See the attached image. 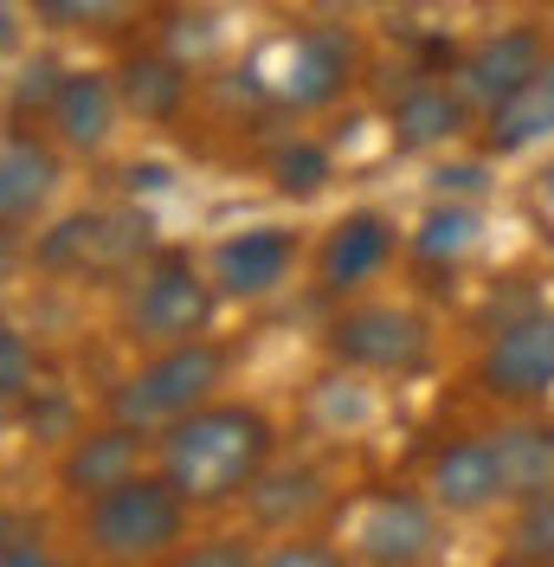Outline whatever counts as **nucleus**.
I'll return each mask as SVG.
<instances>
[{
	"mask_svg": "<svg viewBox=\"0 0 554 567\" xmlns=\"http://www.w3.org/2000/svg\"><path fill=\"white\" fill-rule=\"evenodd\" d=\"M322 349L342 368L381 374V381H413L432 361V329L407 303H342L322 329Z\"/></svg>",
	"mask_w": 554,
	"mask_h": 567,
	"instance_id": "423d86ee",
	"label": "nucleus"
},
{
	"mask_svg": "<svg viewBox=\"0 0 554 567\" xmlns=\"http://www.w3.org/2000/svg\"><path fill=\"white\" fill-rule=\"evenodd\" d=\"M187 516H194V503L162 471H136L116 491L84 503L78 535L104 567H162L187 542Z\"/></svg>",
	"mask_w": 554,
	"mask_h": 567,
	"instance_id": "f03ea898",
	"label": "nucleus"
},
{
	"mask_svg": "<svg viewBox=\"0 0 554 567\" xmlns=\"http://www.w3.org/2000/svg\"><path fill=\"white\" fill-rule=\"evenodd\" d=\"M265 181L277 194H290V200H310V194H322L336 181V148L316 136H284L265 148Z\"/></svg>",
	"mask_w": 554,
	"mask_h": 567,
	"instance_id": "4be33fe9",
	"label": "nucleus"
},
{
	"mask_svg": "<svg viewBox=\"0 0 554 567\" xmlns=\"http://www.w3.org/2000/svg\"><path fill=\"white\" fill-rule=\"evenodd\" d=\"M548 136H554V59L542 78H529L522 91H510L496 110L478 116V155L503 162V155H522V148H535Z\"/></svg>",
	"mask_w": 554,
	"mask_h": 567,
	"instance_id": "a211bd4d",
	"label": "nucleus"
},
{
	"mask_svg": "<svg viewBox=\"0 0 554 567\" xmlns=\"http://www.w3.org/2000/svg\"><path fill=\"white\" fill-rule=\"evenodd\" d=\"M226 374H233V349H226V342H213V336L168 342V349H148L136 368L110 388L104 413L110 420L142 425V432H162V425H174L181 413L219 400Z\"/></svg>",
	"mask_w": 554,
	"mask_h": 567,
	"instance_id": "7ed1b4c3",
	"label": "nucleus"
},
{
	"mask_svg": "<svg viewBox=\"0 0 554 567\" xmlns=\"http://www.w3.org/2000/svg\"><path fill=\"white\" fill-rule=\"evenodd\" d=\"M355 78H361L355 33L348 27H304V33L284 39V71L265 78V84H271V104L310 116V110L342 104L348 91H355Z\"/></svg>",
	"mask_w": 554,
	"mask_h": 567,
	"instance_id": "6e6552de",
	"label": "nucleus"
},
{
	"mask_svg": "<svg viewBox=\"0 0 554 567\" xmlns=\"http://www.w3.org/2000/svg\"><path fill=\"white\" fill-rule=\"evenodd\" d=\"M400 251H407V239H400V226L381 207L342 213L322 233V246H316V290L322 297H361L375 278H387V265Z\"/></svg>",
	"mask_w": 554,
	"mask_h": 567,
	"instance_id": "1a4fd4ad",
	"label": "nucleus"
},
{
	"mask_svg": "<svg viewBox=\"0 0 554 567\" xmlns=\"http://www.w3.org/2000/svg\"><path fill=\"white\" fill-rule=\"evenodd\" d=\"M471 381L484 400L503 406H535L554 393V303H529L516 317H503L490 329V342L478 349Z\"/></svg>",
	"mask_w": 554,
	"mask_h": 567,
	"instance_id": "0eeeda50",
	"label": "nucleus"
},
{
	"mask_svg": "<svg viewBox=\"0 0 554 567\" xmlns=\"http://www.w3.org/2000/svg\"><path fill=\"white\" fill-rule=\"evenodd\" d=\"M439 187H471V194H478L484 181H478V168H451V175H439Z\"/></svg>",
	"mask_w": 554,
	"mask_h": 567,
	"instance_id": "2f4dec72",
	"label": "nucleus"
},
{
	"mask_svg": "<svg viewBox=\"0 0 554 567\" xmlns=\"http://www.w3.org/2000/svg\"><path fill=\"white\" fill-rule=\"evenodd\" d=\"M239 503H245V516H252V529L297 535V529H310V516H322L336 503V491L322 484V471H310V464H271Z\"/></svg>",
	"mask_w": 554,
	"mask_h": 567,
	"instance_id": "f3484780",
	"label": "nucleus"
},
{
	"mask_svg": "<svg viewBox=\"0 0 554 567\" xmlns=\"http://www.w3.org/2000/svg\"><path fill=\"white\" fill-rule=\"evenodd\" d=\"M542 194H554V168H548V175H542Z\"/></svg>",
	"mask_w": 554,
	"mask_h": 567,
	"instance_id": "72a5a7b5",
	"label": "nucleus"
},
{
	"mask_svg": "<svg viewBox=\"0 0 554 567\" xmlns=\"http://www.w3.org/2000/svg\"><path fill=\"white\" fill-rule=\"evenodd\" d=\"M258 555H265V548H258L245 529L239 535L219 529V535H201V542H181L162 567H258Z\"/></svg>",
	"mask_w": 554,
	"mask_h": 567,
	"instance_id": "bb28decb",
	"label": "nucleus"
},
{
	"mask_svg": "<svg viewBox=\"0 0 554 567\" xmlns=\"http://www.w3.org/2000/svg\"><path fill=\"white\" fill-rule=\"evenodd\" d=\"M136 0H33V13L59 33H110Z\"/></svg>",
	"mask_w": 554,
	"mask_h": 567,
	"instance_id": "a878e982",
	"label": "nucleus"
},
{
	"mask_svg": "<svg viewBox=\"0 0 554 567\" xmlns=\"http://www.w3.org/2000/svg\"><path fill=\"white\" fill-rule=\"evenodd\" d=\"M59 84H65V65H59L52 52H33V59L20 65V78H13L7 123H13V130H27V110H33V116H45V110H52V97H59Z\"/></svg>",
	"mask_w": 554,
	"mask_h": 567,
	"instance_id": "393cba45",
	"label": "nucleus"
},
{
	"mask_svg": "<svg viewBox=\"0 0 554 567\" xmlns=\"http://www.w3.org/2000/svg\"><path fill=\"white\" fill-rule=\"evenodd\" d=\"M13 542H27V516H20V509H7V503H0V555H7V548H13Z\"/></svg>",
	"mask_w": 554,
	"mask_h": 567,
	"instance_id": "7c9ffc66",
	"label": "nucleus"
},
{
	"mask_svg": "<svg viewBox=\"0 0 554 567\" xmlns=\"http://www.w3.org/2000/svg\"><path fill=\"white\" fill-rule=\"evenodd\" d=\"M33 381H39L33 342H27L20 329H7V322H0V413H7V406H27V400L39 393Z\"/></svg>",
	"mask_w": 554,
	"mask_h": 567,
	"instance_id": "cd10ccee",
	"label": "nucleus"
},
{
	"mask_svg": "<svg viewBox=\"0 0 554 567\" xmlns=\"http://www.w3.org/2000/svg\"><path fill=\"white\" fill-rule=\"evenodd\" d=\"M510 561L522 567H548L554 561V491L522 496L516 523H510Z\"/></svg>",
	"mask_w": 554,
	"mask_h": 567,
	"instance_id": "b1692460",
	"label": "nucleus"
},
{
	"mask_svg": "<svg viewBox=\"0 0 554 567\" xmlns=\"http://www.w3.org/2000/svg\"><path fill=\"white\" fill-rule=\"evenodd\" d=\"M116 110H123V97H116L110 71H65L59 97L45 110V130L65 155H98L116 130Z\"/></svg>",
	"mask_w": 554,
	"mask_h": 567,
	"instance_id": "2eb2a0df",
	"label": "nucleus"
},
{
	"mask_svg": "<svg viewBox=\"0 0 554 567\" xmlns=\"http://www.w3.org/2000/svg\"><path fill=\"white\" fill-rule=\"evenodd\" d=\"M98 226H104V207L65 213L52 233L33 239V265L45 278H91V251H98Z\"/></svg>",
	"mask_w": 554,
	"mask_h": 567,
	"instance_id": "5701e85b",
	"label": "nucleus"
},
{
	"mask_svg": "<svg viewBox=\"0 0 554 567\" xmlns=\"http://www.w3.org/2000/svg\"><path fill=\"white\" fill-rule=\"evenodd\" d=\"M0 567H59V561H52V548H45L39 535H27V542H13V548L0 555Z\"/></svg>",
	"mask_w": 554,
	"mask_h": 567,
	"instance_id": "c756f323",
	"label": "nucleus"
},
{
	"mask_svg": "<svg viewBox=\"0 0 554 567\" xmlns=\"http://www.w3.org/2000/svg\"><path fill=\"white\" fill-rule=\"evenodd\" d=\"M496 439V458H503V477H510V496H542L554 491V425L548 420H510L490 432Z\"/></svg>",
	"mask_w": 554,
	"mask_h": 567,
	"instance_id": "412c9836",
	"label": "nucleus"
},
{
	"mask_svg": "<svg viewBox=\"0 0 554 567\" xmlns=\"http://www.w3.org/2000/svg\"><path fill=\"white\" fill-rule=\"evenodd\" d=\"M226 297L213 290V278L194 271L187 251H155L130 284V303H123V336L142 349H168V342H194L213 329V310Z\"/></svg>",
	"mask_w": 554,
	"mask_h": 567,
	"instance_id": "39448f33",
	"label": "nucleus"
},
{
	"mask_svg": "<svg viewBox=\"0 0 554 567\" xmlns=\"http://www.w3.org/2000/svg\"><path fill=\"white\" fill-rule=\"evenodd\" d=\"M0 33H7V13H0Z\"/></svg>",
	"mask_w": 554,
	"mask_h": 567,
	"instance_id": "f704fd0d",
	"label": "nucleus"
},
{
	"mask_svg": "<svg viewBox=\"0 0 554 567\" xmlns=\"http://www.w3.org/2000/svg\"><path fill=\"white\" fill-rule=\"evenodd\" d=\"M548 71V39L535 33V27H496V33L471 39L464 52H458V65H451V84H458V97L478 110H496L510 91H522L529 78H542Z\"/></svg>",
	"mask_w": 554,
	"mask_h": 567,
	"instance_id": "9b49d317",
	"label": "nucleus"
},
{
	"mask_svg": "<svg viewBox=\"0 0 554 567\" xmlns=\"http://www.w3.org/2000/svg\"><path fill=\"white\" fill-rule=\"evenodd\" d=\"M387 123H393L400 148H445V142H458L478 123V110L458 97L451 78H407L400 97L387 104Z\"/></svg>",
	"mask_w": 554,
	"mask_h": 567,
	"instance_id": "dca6fc26",
	"label": "nucleus"
},
{
	"mask_svg": "<svg viewBox=\"0 0 554 567\" xmlns=\"http://www.w3.org/2000/svg\"><path fill=\"white\" fill-rule=\"evenodd\" d=\"M419 491L432 496L445 516H484L510 496V477H503V458H496V439L490 432H464V439H445L432 458H425V484Z\"/></svg>",
	"mask_w": 554,
	"mask_h": 567,
	"instance_id": "f8f14e48",
	"label": "nucleus"
},
{
	"mask_svg": "<svg viewBox=\"0 0 554 567\" xmlns=\"http://www.w3.org/2000/svg\"><path fill=\"white\" fill-rule=\"evenodd\" d=\"M148 452H155V432H142V425L130 420H110L91 425V432H71L65 452H59V464H52V484H59V496H71L78 509L91 503V496L116 491L123 477H136V471H148Z\"/></svg>",
	"mask_w": 554,
	"mask_h": 567,
	"instance_id": "9d476101",
	"label": "nucleus"
},
{
	"mask_svg": "<svg viewBox=\"0 0 554 567\" xmlns=\"http://www.w3.org/2000/svg\"><path fill=\"white\" fill-rule=\"evenodd\" d=\"M316 13H355V7H368V0H310Z\"/></svg>",
	"mask_w": 554,
	"mask_h": 567,
	"instance_id": "473e14b6",
	"label": "nucleus"
},
{
	"mask_svg": "<svg viewBox=\"0 0 554 567\" xmlns=\"http://www.w3.org/2000/svg\"><path fill=\"white\" fill-rule=\"evenodd\" d=\"M277 458V425L252 400H207L155 432V471L194 509L239 503Z\"/></svg>",
	"mask_w": 554,
	"mask_h": 567,
	"instance_id": "f257e3e1",
	"label": "nucleus"
},
{
	"mask_svg": "<svg viewBox=\"0 0 554 567\" xmlns=\"http://www.w3.org/2000/svg\"><path fill=\"white\" fill-rule=\"evenodd\" d=\"M110 78H116V97H123V110H130L136 123L168 130V123H181V116H187L194 71H187V59H174V52H162V45H142V52H130V59L110 71Z\"/></svg>",
	"mask_w": 554,
	"mask_h": 567,
	"instance_id": "4468645a",
	"label": "nucleus"
},
{
	"mask_svg": "<svg viewBox=\"0 0 554 567\" xmlns=\"http://www.w3.org/2000/svg\"><path fill=\"white\" fill-rule=\"evenodd\" d=\"M297 233L290 226H245L233 239H219L213 246V290L226 297V303H258V297H271L277 284L297 271Z\"/></svg>",
	"mask_w": 554,
	"mask_h": 567,
	"instance_id": "ddd939ff",
	"label": "nucleus"
},
{
	"mask_svg": "<svg viewBox=\"0 0 554 567\" xmlns=\"http://www.w3.org/2000/svg\"><path fill=\"white\" fill-rule=\"evenodd\" d=\"M484 239V213L471 207V200H439V207H425V219L413 226V239H407V258H413L419 271H458L471 251Z\"/></svg>",
	"mask_w": 554,
	"mask_h": 567,
	"instance_id": "aec40b11",
	"label": "nucleus"
},
{
	"mask_svg": "<svg viewBox=\"0 0 554 567\" xmlns=\"http://www.w3.org/2000/svg\"><path fill=\"white\" fill-rule=\"evenodd\" d=\"M445 535V509L425 491H361L355 503H342V529L336 542L348 548L355 567H425L439 555Z\"/></svg>",
	"mask_w": 554,
	"mask_h": 567,
	"instance_id": "20e7f679",
	"label": "nucleus"
},
{
	"mask_svg": "<svg viewBox=\"0 0 554 567\" xmlns=\"http://www.w3.org/2000/svg\"><path fill=\"white\" fill-rule=\"evenodd\" d=\"M59 155L27 130H7L0 142V226H33V213H45V200L59 194Z\"/></svg>",
	"mask_w": 554,
	"mask_h": 567,
	"instance_id": "6ab92c4d",
	"label": "nucleus"
},
{
	"mask_svg": "<svg viewBox=\"0 0 554 567\" xmlns=\"http://www.w3.org/2000/svg\"><path fill=\"white\" fill-rule=\"evenodd\" d=\"M258 567H348V548L329 542V535L297 529V535H277L271 548L258 555Z\"/></svg>",
	"mask_w": 554,
	"mask_h": 567,
	"instance_id": "c85d7f7f",
	"label": "nucleus"
}]
</instances>
